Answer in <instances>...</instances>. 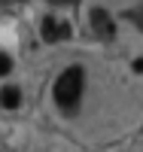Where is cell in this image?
<instances>
[{"mask_svg": "<svg viewBox=\"0 0 143 152\" xmlns=\"http://www.w3.org/2000/svg\"><path fill=\"white\" fill-rule=\"evenodd\" d=\"M82 82H85L82 67H67L55 82V104L61 110H73L82 97Z\"/></svg>", "mask_w": 143, "mask_h": 152, "instance_id": "cell-1", "label": "cell"}, {"mask_svg": "<svg viewBox=\"0 0 143 152\" xmlns=\"http://www.w3.org/2000/svg\"><path fill=\"white\" fill-rule=\"evenodd\" d=\"M67 37H70V24H64L52 15L43 18V40L46 43H58V40H67Z\"/></svg>", "mask_w": 143, "mask_h": 152, "instance_id": "cell-2", "label": "cell"}, {"mask_svg": "<svg viewBox=\"0 0 143 152\" xmlns=\"http://www.w3.org/2000/svg\"><path fill=\"white\" fill-rule=\"evenodd\" d=\"M92 28H95L98 37H107V40L116 34V24L110 18V12H103V9H92Z\"/></svg>", "mask_w": 143, "mask_h": 152, "instance_id": "cell-3", "label": "cell"}, {"mask_svg": "<svg viewBox=\"0 0 143 152\" xmlns=\"http://www.w3.org/2000/svg\"><path fill=\"white\" fill-rule=\"evenodd\" d=\"M21 104V91L15 85H6L3 91H0V107H6V110H15Z\"/></svg>", "mask_w": 143, "mask_h": 152, "instance_id": "cell-4", "label": "cell"}, {"mask_svg": "<svg viewBox=\"0 0 143 152\" xmlns=\"http://www.w3.org/2000/svg\"><path fill=\"white\" fill-rule=\"evenodd\" d=\"M12 70V58L9 55H3V52H0V76H6Z\"/></svg>", "mask_w": 143, "mask_h": 152, "instance_id": "cell-5", "label": "cell"}, {"mask_svg": "<svg viewBox=\"0 0 143 152\" xmlns=\"http://www.w3.org/2000/svg\"><path fill=\"white\" fill-rule=\"evenodd\" d=\"M55 6H70V3H76V0H52Z\"/></svg>", "mask_w": 143, "mask_h": 152, "instance_id": "cell-6", "label": "cell"}, {"mask_svg": "<svg viewBox=\"0 0 143 152\" xmlns=\"http://www.w3.org/2000/svg\"><path fill=\"white\" fill-rule=\"evenodd\" d=\"M134 70H137V73H143V58H137V61H134Z\"/></svg>", "mask_w": 143, "mask_h": 152, "instance_id": "cell-7", "label": "cell"}]
</instances>
